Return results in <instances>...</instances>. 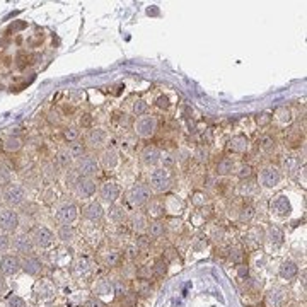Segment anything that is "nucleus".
I'll use <instances>...</instances> for the list:
<instances>
[{"label":"nucleus","instance_id":"nucleus-1","mask_svg":"<svg viewBox=\"0 0 307 307\" xmlns=\"http://www.w3.org/2000/svg\"><path fill=\"white\" fill-rule=\"evenodd\" d=\"M26 188L19 183H9L4 189H2V200L9 208H17V206L24 205L26 202Z\"/></svg>","mask_w":307,"mask_h":307},{"label":"nucleus","instance_id":"nucleus-2","mask_svg":"<svg viewBox=\"0 0 307 307\" xmlns=\"http://www.w3.org/2000/svg\"><path fill=\"white\" fill-rule=\"evenodd\" d=\"M150 198H152V189H150V186L143 185V183H135V185L126 191V202H128V205L133 206V208L145 206Z\"/></svg>","mask_w":307,"mask_h":307},{"label":"nucleus","instance_id":"nucleus-3","mask_svg":"<svg viewBox=\"0 0 307 307\" xmlns=\"http://www.w3.org/2000/svg\"><path fill=\"white\" fill-rule=\"evenodd\" d=\"M150 189L155 193H166L171 189L172 186V178L169 174V171L166 168H155L150 172Z\"/></svg>","mask_w":307,"mask_h":307},{"label":"nucleus","instance_id":"nucleus-4","mask_svg":"<svg viewBox=\"0 0 307 307\" xmlns=\"http://www.w3.org/2000/svg\"><path fill=\"white\" fill-rule=\"evenodd\" d=\"M133 132L140 138H150L157 132V118L152 115H143L138 116L136 121L133 123Z\"/></svg>","mask_w":307,"mask_h":307},{"label":"nucleus","instance_id":"nucleus-5","mask_svg":"<svg viewBox=\"0 0 307 307\" xmlns=\"http://www.w3.org/2000/svg\"><path fill=\"white\" fill-rule=\"evenodd\" d=\"M101 171V166H99V161L92 155H87L85 154L84 157L77 159L75 162V174L81 176V178H94V176L99 174Z\"/></svg>","mask_w":307,"mask_h":307},{"label":"nucleus","instance_id":"nucleus-6","mask_svg":"<svg viewBox=\"0 0 307 307\" xmlns=\"http://www.w3.org/2000/svg\"><path fill=\"white\" fill-rule=\"evenodd\" d=\"M280 181H282V169L278 166L268 164L259 169L258 183L263 188H275L280 185Z\"/></svg>","mask_w":307,"mask_h":307},{"label":"nucleus","instance_id":"nucleus-7","mask_svg":"<svg viewBox=\"0 0 307 307\" xmlns=\"http://www.w3.org/2000/svg\"><path fill=\"white\" fill-rule=\"evenodd\" d=\"M98 191V183L94 178H81L77 176L75 181H73V193H75L77 198L81 200H89L96 195Z\"/></svg>","mask_w":307,"mask_h":307},{"label":"nucleus","instance_id":"nucleus-8","mask_svg":"<svg viewBox=\"0 0 307 307\" xmlns=\"http://www.w3.org/2000/svg\"><path fill=\"white\" fill-rule=\"evenodd\" d=\"M270 212L276 219H287V217H290V213H292V203L287 198V195L278 193V195L273 196L272 202H270Z\"/></svg>","mask_w":307,"mask_h":307},{"label":"nucleus","instance_id":"nucleus-9","mask_svg":"<svg viewBox=\"0 0 307 307\" xmlns=\"http://www.w3.org/2000/svg\"><path fill=\"white\" fill-rule=\"evenodd\" d=\"M19 223H21V219H19V213L14 208L0 210V230L2 232H5V234L16 232Z\"/></svg>","mask_w":307,"mask_h":307},{"label":"nucleus","instance_id":"nucleus-10","mask_svg":"<svg viewBox=\"0 0 307 307\" xmlns=\"http://www.w3.org/2000/svg\"><path fill=\"white\" fill-rule=\"evenodd\" d=\"M55 219H56V222L62 223V225H65V223H73L77 219H79V208H77L75 203L67 202L56 208Z\"/></svg>","mask_w":307,"mask_h":307},{"label":"nucleus","instance_id":"nucleus-11","mask_svg":"<svg viewBox=\"0 0 307 307\" xmlns=\"http://www.w3.org/2000/svg\"><path fill=\"white\" fill-rule=\"evenodd\" d=\"M99 191V198H101L102 203H106V205H115L116 202H118L119 195H121V189H119V186L116 185L115 181H106L102 183L101 186L98 188Z\"/></svg>","mask_w":307,"mask_h":307},{"label":"nucleus","instance_id":"nucleus-12","mask_svg":"<svg viewBox=\"0 0 307 307\" xmlns=\"http://www.w3.org/2000/svg\"><path fill=\"white\" fill-rule=\"evenodd\" d=\"M31 239H33V242H34L36 248H39V249H48L55 244V234L45 225L36 227Z\"/></svg>","mask_w":307,"mask_h":307},{"label":"nucleus","instance_id":"nucleus-13","mask_svg":"<svg viewBox=\"0 0 307 307\" xmlns=\"http://www.w3.org/2000/svg\"><path fill=\"white\" fill-rule=\"evenodd\" d=\"M12 249L17 253L19 256H31L33 249H34V242H33L31 236L28 234H17L12 239Z\"/></svg>","mask_w":307,"mask_h":307},{"label":"nucleus","instance_id":"nucleus-14","mask_svg":"<svg viewBox=\"0 0 307 307\" xmlns=\"http://www.w3.org/2000/svg\"><path fill=\"white\" fill-rule=\"evenodd\" d=\"M99 166L101 168H104L106 171H113V169L118 168L119 164V154L118 150L115 149V147H106L104 150H102L101 154H99Z\"/></svg>","mask_w":307,"mask_h":307},{"label":"nucleus","instance_id":"nucleus-15","mask_svg":"<svg viewBox=\"0 0 307 307\" xmlns=\"http://www.w3.org/2000/svg\"><path fill=\"white\" fill-rule=\"evenodd\" d=\"M106 140H108V133H106L104 128H99V126H94L87 132L85 135V145L91 147V149H101V147L106 145Z\"/></svg>","mask_w":307,"mask_h":307},{"label":"nucleus","instance_id":"nucleus-16","mask_svg":"<svg viewBox=\"0 0 307 307\" xmlns=\"http://www.w3.org/2000/svg\"><path fill=\"white\" fill-rule=\"evenodd\" d=\"M21 270V259L17 255H4L0 258V272L5 276H12Z\"/></svg>","mask_w":307,"mask_h":307},{"label":"nucleus","instance_id":"nucleus-17","mask_svg":"<svg viewBox=\"0 0 307 307\" xmlns=\"http://www.w3.org/2000/svg\"><path fill=\"white\" fill-rule=\"evenodd\" d=\"M161 157H162L161 149L155 145H145L142 152H140V161H142V164L149 166V168L150 166H157L161 162Z\"/></svg>","mask_w":307,"mask_h":307},{"label":"nucleus","instance_id":"nucleus-18","mask_svg":"<svg viewBox=\"0 0 307 307\" xmlns=\"http://www.w3.org/2000/svg\"><path fill=\"white\" fill-rule=\"evenodd\" d=\"M43 263H41V259L39 258H36V256H26L24 259L21 261V270L24 273H28V275H31V276H38V275H41L43 273Z\"/></svg>","mask_w":307,"mask_h":307},{"label":"nucleus","instance_id":"nucleus-19","mask_svg":"<svg viewBox=\"0 0 307 307\" xmlns=\"http://www.w3.org/2000/svg\"><path fill=\"white\" fill-rule=\"evenodd\" d=\"M249 149V140L246 135H234L227 142V152L230 154H244Z\"/></svg>","mask_w":307,"mask_h":307},{"label":"nucleus","instance_id":"nucleus-20","mask_svg":"<svg viewBox=\"0 0 307 307\" xmlns=\"http://www.w3.org/2000/svg\"><path fill=\"white\" fill-rule=\"evenodd\" d=\"M104 213L106 210L101 202H91L84 208V217L89 222H101V220L104 219Z\"/></svg>","mask_w":307,"mask_h":307},{"label":"nucleus","instance_id":"nucleus-21","mask_svg":"<svg viewBox=\"0 0 307 307\" xmlns=\"http://www.w3.org/2000/svg\"><path fill=\"white\" fill-rule=\"evenodd\" d=\"M283 239H285V236H283V230L278 225H270L265 230V241H268L272 248H280L283 244Z\"/></svg>","mask_w":307,"mask_h":307},{"label":"nucleus","instance_id":"nucleus-22","mask_svg":"<svg viewBox=\"0 0 307 307\" xmlns=\"http://www.w3.org/2000/svg\"><path fill=\"white\" fill-rule=\"evenodd\" d=\"M147 215H150L154 220H161L166 213L164 208V200H159V198H150L149 203H147Z\"/></svg>","mask_w":307,"mask_h":307},{"label":"nucleus","instance_id":"nucleus-23","mask_svg":"<svg viewBox=\"0 0 307 307\" xmlns=\"http://www.w3.org/2000/svg\"><path fill=\"white\" fill-rule=\"evenodd\" d=\"M283 300H285V292H283V289H280V287H273L265 295L266 307H282Z\"/></svg>","mask_w":307,"mask_h":307},{"label":"nucleus","instance_id":"nucleus-24","mask_svg":"<svg viewBox=\"0 0 307 307\" xmlns=\"http://www.w3.org/2000/svg\"><path fill=\"white\" fill-rule=\"evenodd\" d=\"M166 232H168V222L164 220H154V222L149 223L147 227V236L152 239H159V238H164Z\"/></svg>","mask_w":307,"mask_h":307},{"label":"nucleus","instance_id":"nucleus-25","mask_svg":"<svg viewBox=\"0 0 307 307\" xmlns=\"http://www.w3.org/2000/svg\"><path fill=\"white\" fill-rule=\"evenodd\" d=\"M232 172H236V161H234V159L223 157V159H220V161L215 164V174L217 176H222V178H225V176H230Z\"/></svg>","mask_w":307,"mask_h":307},{"label":"nucleus","instance_id":"nucleus-26","mask_svg":"<svg viewBox=\"0 0 307 307\" xmlns=\"http://www.w3.org/2000/svg\"><path fill=\"white\" fill-rule=\"evenodd\" d=\"M278 273H280V276H282L283 280H287V282H292V280L295 278L297 275H299V266H297V263L287 259V261H283L282 265H280Z\"/></svg>","mask_w":307,"mask_h":307},{"label":"nucleus","instance_id":"nucleus-27","mask_svg":"<svg viewBox=\"0 0 307 307\" xmlns=\"http://www.w3.org/2000/svg\"><path fill=\"white\" fill-rule=\"evenodd\" d=\"M128 223L130 227H132V230H135V232H138V234H142V232H145L147 227H149V222H147V217L143 215V213H132L128 219Z\"/></svg>","mask_w":307,"mask_h":307},{"label":"nucleus","instance_id":"nucleus-28","mask_svg":"<svg viewBox=\"0 0 307 307\" xmlns=\"http://www.w3.org/2000/svg\"><path fill=\"white\" fill-rule=\"evenodd\" d=\"M246 241L253 246V248H258L265 242V229L263 227H251L246 236Z\"/></svg>","mask_w":307,"mask_h":307},{"label":"nucleus","instance_id":"nucleus-29","mask_svg":"<svg viewBox=\"0 0 307 307\" xmlns=\"http://www.w3.org/2000/svg\"><path fill=\"white\" fill-rule=\"evenodd\" d=\"M22 145H24V142H22L21 136L17 135H9L4 138V142H2V147H4L5 152L9 154H14V152H19V150L22 149Z\"/></svg>","mask_w":307,"mask_h":307},{"label":"nucleus","instance_id":"nucleus-30","mask_svg":"<svg viewBox=\"0 0 307 307\" xmlns=\"http://www.w3.org/2000/svg\"><path fill=\"white\" fill-rule=\"evenodd\" d=\"M258 147L261 152L265 154H272L276 150V138L273 135H270V133H265V135H261L258 138Z\"/></svg>","mask_w":307,"mask_h":307},{"label":"nucleus","instance_id":"nucleus-31","mask_svg":"<svg viewBox=\"0 0 307 307\" xmlns=\"http://www.w3.org/2000/svg\"><path fill=\"white\" fill-rule=\"evenodd\" d=\"M256 191H258V181H255V179H244L238 186V193L241 196H246V198L256 195Z\"/></svg>","mask_w":307,"mask_h":307},{"label":"nucleus","instance_id":"nucleus-32","mask_svg":"<svg viewBox=\"0 0 307 307\" xmlns=\"http://www.w3.org/2000/svg\"><path fill=\"white\" fill-rule=\"evenodd\" d=\"M56 166L62 169H67L70 168V166L73 164V161L75 159L72 157V154L68 152V147H63V149H60L58 152H56Z\"/></svg>","mask_w":307,"mask_h":307},{"label":"nucleus","instance_id":"nucleus-33","mask_svg":"<svg viewBox=\"0 0 307 307\" xmlns=\"http://www.w3.org/2000/svg\"><path fill=\"white\" fill-rule=\"evenodd\" d=\"M56 238L62 242H72L75 239V227L72 223H65V225H60L56 230Z\"/></svg>","mask_w":307,"mask_h":307},{"label":"nucleus","instance_id":"nucleus-34","mask_svg":"<svg viewBox=\"0 0 307 307\" xmlns=\"http://www.w3.org/2000/svg\"><path fill=\"white\" fill-rule=\"evenodd\" d=\"M68 152L72 154L73 159H81L85 155V152H87V145H85V142H82V140H75V142L68 143Z\"/></svg>","mask_w":307,"mask_h":307},{"label":"nucleus","instance_id":"nucleus-35","mask_svg":"<svg viewBox=\"0 0 307 307\" xmlns=\"http://www.w3.org/2000/svg\"><path fill=\"white\" fill-rule=\"evenodd\" d=\"M255 217H256V208L251 203H246L241 208V212H239V220H241L242 223H249Z\"/></svg>","mask_w":307,"mask_h":307},{"label":"nucleus","instance_id":"nucleus-36","mask_svg":"<svg viewBox=\"0 0 307 307\" xmlns=\"http://www.w3.org/2000/svg\"><path fill=\"white\" fill-rule=\"evenodd\" d=\"M275 119L280 123V125H289V123H292V111H290V108H287V106H282V108L276 109L275 113Z\"/></svg>","mask_w":307,"mask_h":307},{"label":"nucleus","instance_id":"nucleus-37","mask_svg":"<svg viewBox=\"0 0 307 307\" xmlns=\"http://www.w3.org/2000/svg\"><path fill=\"white\" fill-rule=\"evenodd\" d=\"M109 219H111L113 222H116V223L125 222V219H126L125 208H123V206H118L116 203H115V205H111V206H109Z\"/></svg>","mask_w":307,"mask_h":307},{"label":"nucleus","instance_id":"nucleus-38","mask_svg":"<svg viewBox=\"0 0 307 307\" xmlns=\"http://www.w3.org/2000/svg\"><path fill=\"white\" fill-rule=\"evenodd\" d=\"M94 292L98 293V295H109V293L115 292V287H113V283L109 282V280H101V282L94 287Z\"/></svg>","mask_w":307,"mask_h":307},{"label":"nucleus","instance_id":"nucleus-39","mask_svg":"<svg viewBox=\"0 0 307 307\" xmlns=\"http://www.w3.org/2000/svg\"><path fill=\"white\" fill-rule=\"evenodd\" d=\"M166 273H168V261H166L164 258L157 259V261L154 263V266H152V275L157 276V278H162Z\"/></svg>","mask_w":307,"mask_h":307},{"label":"nucleus","instance_id":"nucleus-40","mask_svg":"<svg viewBox=\"0 0 307 307\" xmlns=\"http://www.w3.org/2000/svg\"><path fill=\"white\" fill-rule=\"evenodd\" d=\"M63 138L68 143L75 142V140H81V130H79V126H67L63 130Z\"/></svg>","mask_w":307,"mask_h":307},{"label":"nucleus","instance_id":"nucleus-41","mask_svg":"<svg viewBox=\"0 0 307 307\" xmlns=\"http://www.w3.org/2000/svg\"><path fill=\"white\" fill-rule=\"evenodd\" d=\"M104 265L108 268H115V266L119 265V253L115 251V249H109L104 255Z\"/></svg>","mask_w":307,"mask_h":307},{"label":"nucleus","instance_id":"nucleus-42","mask_svg":"<svg viewBox=\"0 0 307 307\" xmlns=\"http://www.w3.org/2000/svg\"><path fill=\"white\" fill-rule=\"evenodd\" d=\"M210 159V150L208 147L205 145H200L198 149L195 150V161L200 162V164H205V162H208Z\"/></svg>","mask_w":307,"mask_h":307},{"label":"nucleus","instance_id":"nucleus-43","mask_svg":"<svg viewBox=\"0 0 307 307\" xmlns=\"http://www.w3.org/2000/svg\"><path fill=\"white\" fill-rule=\"evenodd\" d=\"M191 203L198 208H202V206L208 205V196H206L205 191H195L191 195Z\"/></svg>","mask_w":307,"mask_h":307},{"label":"nucleus","instance_id":"nucleus-44","mask_svg":"<svg viewBox=\"0 0 307 307\" xmlns=\"http://www.w3.org/2000/svg\"><path fill=\"white\" fill-rule=\"evenodd\" d=\"M147 109H149V104H147L143 99H135V101H133V104H132L133 115L143 116V115H147Z\"/></svg>","mask_w":307,"mask_h":307},{"label":"nucleus","instance_id":"nucleus-45","mask_svg":"<svg viewBox=\"0 0 307 307\" xmlns=\"http://www.w3.org/2000/svg\"><path fill=\"white\" fill-rule=\"evenodd\" d=\"M236 176H238L241 181H244V179H251L253 178V168L249 164H241L238 169H236Z\"/></svg>","mask_w":307,"mask_h":307},{"label":"nucleus","instance_id":"nucleus-46","mask_svg":"<svg viewBox=\"0 0 307 307\" xmlns=\"http://www.w3.org/2000/svg\"><path fill=\"white\" fill-rule=\"evenodd\" d=\"M11 246H12L11 236L5 234V232H0V255H5L11 249Z\"/></svg>","mask_w":307,"mask_h":307},{"label":"nucleus","instance_id":"nucleus-47","mask_svg":"<svg viewBox=\"0 0 307 307\" xmlns=\"http://www.w3.org/2000/svg\"><path fill=\"white\" fill-rule=\"evenodd\" d=\"M297 168H299V162H297L295 157H287V161L283 162V169H285V172H293Z\"/></svg>","mask_w":307,"mask_h":307},{"label":"nucleus","instance_id":"nucleus-48","mask_svg":"<svg viewBox=\"0 0 307 307\" xmlns=\"http://www.w3.org/2000/svg\"><path fill=\"white\" fill-rule=\"evenodd\" d=\"M45 174L48 176L50 179L56 178V176H58V166H55L53 162H48V164H45Z\"/></svg>","mask_w":307,"mask_h":307},{"label":"nucleus","instance_id":"nucleus-49","mask_svg":"<svg viewBox=\"0 0 307 307\" xmlns=\"http://www.w3.org/2000/svg\"><path fill=\"white\" fill-rule=\"evenodd\" d=\"M155 106H157L159 109H162V111H168L169 106H171V102H169L168 96H159V98L155 99Z\"/></svg>","mask_w":307,"mask_h":307},{"label":"nucleus","instance_id":"nucleus-50","mask_svg":"<svg viewBox=\"0 0 307 307\" xmlns=\"http://www.w3.org/2000/svg\"><path fill=\"white\" fill-rule=\"evenodd\" d=\"M273 116L270 115V113H261V115L256 116V121H258L259 126H268L270 123H272Z\"/></svg>","mask_w":307,"mask_h":307},{"label":"nucleus","instance_id":"nucleus-51","mask_svg":"<svg viewBox=\"0 0 307 307\" xmlns=\"http://www.w3.org/2000/svg\"><path fill=\"white\" fill-rule=\"evenodd\" d=\"M229 258L232 259L234 263H238V265H242V259H244V253L241 251V249H232L229 255Z\"/></svg>","mask_w":307,"mask_h":307},{"label":"nucleus","instance_id":"nucleus-52","mask_svg":"<svg viewBox=\"0 0 307 307\" xmlns=\"http://www.w3.org/2000/svg\"><path fill=\"white\" fill-rule=\"evenodd\" d=\"M7 307H26V302L21 299V297L12 295V297H9V300H7Z\"/></svg>","mask_w":307,"mask_h":307},{"label":"nucleus","instance_id":"nucleus-53","mask_svg":"<svg viewBox=\"0 0 307 307\" xmlns=\"http://www.w3.org/2000/svg\"><path fill=\"white\" fill-rule=\"evenodd\" d=\"M135 244H136V248H138L140 251H142V249H147L150 246V238H149V236H140V238L136 239Z\"/></svg>","mask_w":307,"mask_h":307},{"label":"nucleus","instance_id":"nucleus-54","mask_svg":"<svg viewBox=\"0 0 307 307\" xmlns=\"http://www.w3.org/2000/svg\"><path fill=\"white\" fill-rule=\"evenodd\" d=\"M46 118H48V121L51 123V125H56V126H58L60 123H62V116H60V113H58V111H50Z\"/></svg>","mask_w":307,"mask_h":307},{"label":"nucleus","instance_id":"nucleus-55","mask_svg":"<svg viewBox=\"0 0 307 307\" xmlns=\"http://www.w3.org/2000/svg\"><path fill=\"white\" fill-rule=\"evenodd\" d=\"M138 293H142V295H150L152 293V287H150V283L147 282V280H142V283H140L138 287Z\"/></svg>","mask_w":307,"mask_h":307},{"label":"nucleus","instance_id":"nucleus-56","mask_svg":"<svg viewBox=\"0 0 307 307\" xmlns=\"http://www.w3.org/2000/svg\"><path fill=\"white\" fill-rule=\"evenodd\" d=\"M140 249L136 248V244H130L128 248H126V256H128L130 259H135L136 256H138Z\"/></svg>","mask_w":307,"mask_h":307},{"label":"nucleus","instance_id":"nucleus-57","mask_svg":"<svg viewBox=\"0 0 307 307\" xmlns=\"http://www.w3.org/2000/svg\"><path fill=\"white\" fill-rule=\"evenodd\" d=\"M85 307H106V304L102 302L101 299H98V297H92V299H89V300H87Z\"/></svg>","mask_w":307,"mask_h":307},{"label":"nucleus","instance_id":"nucleus-58","mask_svg":"<svg viewBox=\"0 0 307 307\" xmlns=\"http://www.w3.org/2000/svg\"><path fill=\"white\" fill-rule=\"evenodd\" d=\"M238 275H239V278H248V276H249L248 266H246V265H239L238 266Z\"/></svg>","mask_w":307,"mask_h":307},{"label":"nucleus","instance_id":"nucleus-59","mask_svg":"<svg viewBox=\"0 0 307 307\" xmlns=\"http://www.w3.org/2000/svg\"><path fill=\"white\" fill-rule=\"evenodd\" d=\"M206 244H208L206 238H198V244H195V251H202L203 248H206Z\"/></svg>","mask_w":307,"mask_h":307},{"label":"nucleus","instance_id":"nucleus-60","mask_svg":"<svg viewBox=\"0 0 307 307\" xmlns=\"http://www.w3.org/2000/svg\"><path fill=\"white\" fill-rule=\"evenodd\" d=\"M7 290V282H5V278H4V275H0V295Z\"/></svg>","mask_w":307,"mask_h":307},{"label":"nucleus","instance_id":"nucleus-61","mask_svg":"<svg viewBox=\"0 0 307 307\" xmlns=\"http://www.w3.org/2000/svg\"><path fill=\"white\" fill-rule=\"evenodd\" d=\"M213 238H215L217 241H220V239L223 238V229H222V227H219V229L213 230Z\"/></svg>","mask_w":307,"mask_h":307},{"label":"nucleus","instance_id":"nucleus-62","mask_svg":"<svg viewBox=\"0 0 307 307\" xmlns=\"http://www.w3.org/2000/svg\"><path fill=\"white\" fill-rule=\"evenodd\" d=\"M85 118H84V121H81V125L82 126H87L89 123H91V115H84Z\"/></svg>","mask_w":307,"mask_h":307}]
</instances>
